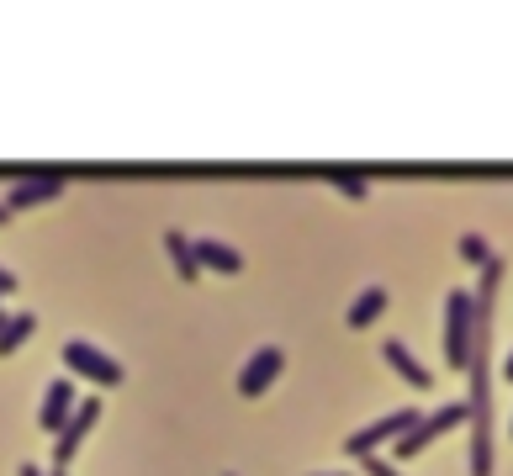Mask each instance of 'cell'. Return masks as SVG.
Here are the masks:
<instances>
[{
	"label": "cell",
	"instance_id": "21",
	"mask_svg": "<svg viewBox=\"0 0 513 476\" xmlns=\"http://www.w3.org/2000/svg\"><path fill=\"white\" fill-rule=\"evenodd\" d=\"M0 223H11V212H6V207H0Z\"/></svg>",
	"mask_w": 513,
	"mask_h": 476
},
{
	"label": "cell",
	"instance_id": "20",
	"mask_svg": "<svg viewBox=\"0 0 513 476\" xmlns=\"http://www.w3.org/2000/svg\"><path fill=\"white\" fill-rule=\"evenodd\" d=\"M43 476H69V471H64V466H53V471H43Z\"/></svg>",
	"mask_w": 513,
	"mask_h": 476
},
{
	"label": "cell",
	"instance_id": "6",
	"mask_svg": "<svg viewBox=\"0 0 513 476\" xmlns=\"http://www.w3.org/2000/svg\"><path fill=\"white\" fill-rule=\"evenodd\" d=\"M286 371V355H281V344H260L249 360H244V371H238V397H260L270 381H276Z\"/></svg>",
	"mask_w": 513,
	"mask_h": 476
},
{
	"label": "cell",
	"instance_id": "1",
	"mask_svg": "<svg viewBox=\"0 0 513 476\" xmlns=\"http://www.w3.org/2000/svg\"><path fill=\"white\" fill-rule=\"evenodd\" d=\"M471 344H476L471 291H450L445 297V360H450V371H466L471 365Z\"/></svg>",
	"mask_w": 513,
	"mask_h": 476
},
{
	"label": "cell",
	"instance_id": "17",
	"mask_svg": "<svg viewBox=\"0 0 513 476\" xmlns=\"http://www.w3.org/2000/svg\"><path fill=\"white\" fill-rule=\"evenodd\" d=\"M11 291H16V276H11L6 265H0V297H11Z\"/></svg>",
	"mask_w": 513,
	"mask_h": 476
},
{
	"label": "cell",
	"instance_id": "4",
	"mask_svg": "<svg viewBox=\"0 0 513 476\" xmlns=\"http://www.w3.org/2000/svg\"><path fill=\"white\" fill-rule=\"evenodd\" d=\"M418 418H424L418 408H397L387 418H376V424H365V429H355L350 439H344V455H376V445H397V439L408 434Z\"/></svg>",
	"mask_w": 513,
	"mask_h": 476
},
{
	"label": "cell",
	"instance_id": "16",
	"mask_svg": "<svg viewBox=\"0 0 513 476\" xmlns=\"http://www.w3.org/2000/svg\"><path fill=\"white\" fill-rule=\"evenodd\" d=\"M360 461H365V476H402L392 461H381V455H360Z\"/></svg>",
	"mask_w": 513,
	"mask_h": 476
},
{
	"label": "cell",
	"instance_id": "11",
	"mask_svg": "<svg viewBox=\"0 0 513 476\" xmlns=\"http://www.w3.org/2000/svg\"><path fill=\"white\" fill-rule=\"evenodd\" d=\"M381 313H387V286H365L360 297L350 302V313H344V323H350V328H365V323H376Z\"/></svg>",
	"mask_w": 513,
	"mask_h": 476
},
{
	"label": "cell",
	"instance_id": "7",
	"mask_svg": "<svg viewBox=\"0 0 513 476\" xmlns=\"http://www.w3.org/2000/svg\"><path fill=\"white\" fill-rule=\"evenodd\" d=\"M69 180L64 175H32V180H16V186L6 191V201L0 207L6 212H27V207H43V201H59Z\"/></svg>",
	"mask_w": 513,
	"mask_h": 476
},
{
	"label": "cell",
	"instance_id": "24",
	"mask_svg": "<svg viewBox=\"0 0 513 476\" xmlns=\"http://www.w3.org/2000/svg\"><path fill=\"white\" fill-rule=\"evenodd\" d=\"M328 476H334V471H328Z\"/></svg>",
	"mask_w": 513,
	"mask_h": 476
},
{
	"label": "cell",
	"instance_id": "8",
	"mask_svg": "<svg viewBox=\"0 0 513 476\" xmlns=\"http://www.w3.org/2000/svg\"><path fill=\"white\" fill-rule=\"evenodd\" d=\"M191 254H196V270H217V276H238L244 270V254H238L233 244H223V238H191Z\"/></svg>",
	"mask_w": 513,
	"mask_h": 476
},
{
	"label": "cell",
	"instance_id": "13",
	"mask_svg": "<svg viewBox=\"0 0 513 476\" xmlns=\"http://www.w3.org/2000/svg\"><path fill=\"white\" fill-rule=\"evenodd\" d=\"M32 328H38V318H32V313H11L6 328H0V355H16V350H22V344L32 339Z\"/></svg>",
	"mask_w": 513,
	"mask_h": 476
},
{
	"label": "cell",
	"instance_id": "15",
	"mask_svg": "<svg viewBox=\"0 0 513 476\" xmlns=\"http://www.w3.org/2000/svg\"><path fill=\"white\" fill-rule=\"evenodd\" d=\"M328 180H334V191H339V196H350V201H365V196H371V186H365L360 175H350V170H334Z\"/></svg>",
	"mask_w": 513,
	"mask_h": 476
},
{
	"label": "cell",
	"instance_id": "10",
	"mask_svg": "<svg viewBox=\"0 0 513 476\" xmlns=\"http://www.w3.org/2000/svg\"><path fill=\"white\" fill-rule=\"evenodd\" d=\"M381 355H387V365L408 381V387H429V365L424 360H413V350L402 339H381Z\"/></svg>",
	"mask_w": 513,
	"mask_h": 476
},
{
	"label": "cell",
	"instance_id": "2",
	"mask_svg": "<svg viewBox=\"0 0 513 476\" xmlns=\"http://www.w3.org/2000/svg\"><path fill=\"white\" fill-rule=\"evenodd\" d=\"M461 424H466V402H450V408L424 413V418H418V424H413V429L392 445V450H397V461H408V455H424L439 434H450V429H461Z\"/></svg>",
	"mask_w": 513,
	"mask_h": 476
},
{
	"label": "cell",
	"instance_id": "22",
	"mask_svg": "<svg viewBox=\"0 0 513 476\" xmlns=\"http://www.w3.org/2000/svg\"><path fill=\"white\" fill-rule=\"evenodd\" d=\"M6 318H11V313H0V328H6Z\"/></svg>",
	"mask_w": 513,
	"mask_h": 476
},
{
	"label": "cell",
	"instance_id": "23",
	"mask_svg": "<svg viewBox=\"0 0 513 476\" xmlns=\"http://www.w3.org/2000/svg\"><path fill=\"white\" fill-rule=\"evenodd\" d=\"M223 476H233V471H223Z\"/></svg>",
	"mask_w": 513,
	"mask_h": 476
},
{
	"label": "cell",
	"instance_id": "3",
	"mask_svg": "<svg viewBox=\"0 0 513 476\" xmlns=\"http://www.w3.org/2000/svg\"><path fill=\"white\" fill-rule=\"evenodd\" d=\"M64 365H69L75 376L96 381V387H122V381H127L122 365L106 355V350H96L90 339H69V344H64Z\"/></svg>",
	"mask_w": 513,
	"mask_h": 476
},
{
	"label": "cell",
	"instance_id": "9",
	"mask_svg": "<svg viewBox=\"0 0 513 476\" xmlns=\"http://www.w3.org/2000/svg\"><path fill=\"white\" fill-rule=\"evenodd\" d=\"M69 413H75V387H69V376H59V381H48V392H43L38 424H43L48 434H59Z\"/></svg>",
	"mask_w": 513,
	"mask_h": 476
},
{
	"label": "cell",
	"instance_id": "12",
	"mask_svg": "<svg viewBox=\"0 0 513 476\" xmlns=\"http://www.w3.org/2000/svg\"><path fill=\"white\" fill-rule=\"evenodd\" d=\"M164 249H170V260H175V276L191 286V281L201 276V270H196V254H191V238L180 233V228H170V233H164Z\"/></svg>",
	"mask_w": 513,
	"mask_h": 476
},
{
	"label": "cell",
	"instance_id": "5",
	"mask_svg": "<svg viewBox=\"0 0 513 476\" xmlns=\"http://www.w3.org/2000/svg\"><path fill=\"white\" fill-rule=\"evenodd\" d=\"M101 424V402L96 397H85V402H75V413L64 418V429L53 434V466H69V455L80 450V439Z\"/></svg>",
	"mask_w": 513,
	"mask_h": 476
},
{
	"label": "cell",
	"instance_id": "14",
	"mask_svg": "<svg viewBox=\"0 0 513 476\" xmlns=\"http://www.w3.org/2000/svg\"><path fill=\"white\" fill-rule=\"evenodd\" d=\"M455 254H461L466 265H476V270H482V265L492 260V244H487L482 233H461V244H455Z\"/></svg>",
	"mask_w": 513,
	"mask_h": 476
},
{
	"label": "cell",
	"instance_id": "18",
	"mask_svg": "<svg viewBox=\"0 0 513 476\" xmlns=\"http://www.w3.org/2000/svg\"><path fill=\"white\" fill-rule=\"evenodd\" d=\"M16 476H43V466H32V461H27V466H22V471H16Z\"/></svg>",
	"mask_w": 513,
	"mask_h": 476
},
{
	"label": "cell",
	"instance_id": "19",
	"mask_svg": "<svg viewBox=\"0 0 513 476\" xmlns=\"http://www.w3.org/2000/svg\"><path fill=\"white\" fill-rule=\"evenodd\" d=\"M503 376H508V381H513V355H508V360H503Z\"/></svg>",
	"mask_w": 513,
	"mask_h": 476
}]
</instances>
